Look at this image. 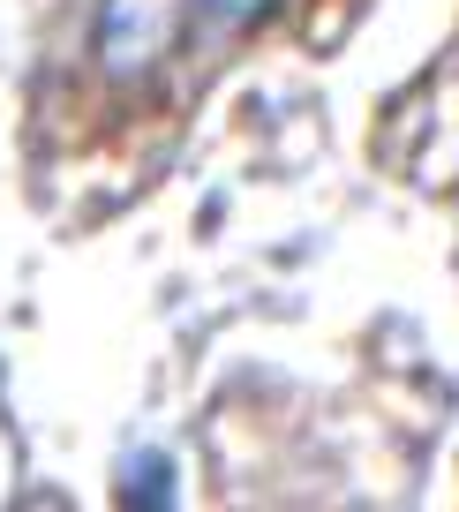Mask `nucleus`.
I'll return each instance as SVG.
<instances>
[{
  "instance_id": "1",
  "label": "nucleus",
  "mask_w": 459,
  "mask_h": 512,
  "mask_svg": "<svg viewBox=\"0 0 459 512\" xmlns=\"http://www.w3.org/2000/svg\"><path fill=\"white\" fill-rule=\"evenodd\" d=\"M256 8L264 0H91L68 83L91 121H121L151 91L196 76L211 46H226Z\"/></svg>"
}]
</instances>
